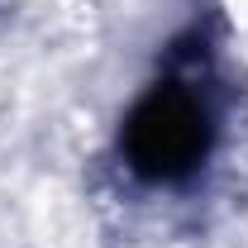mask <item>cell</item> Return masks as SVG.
I'll list each match as a JSON object with an SVG mask.
<instances>
[{
  "label": "cell",
  "instance_id": "1",
  "mask_svg": "<svg viewBox=\"0 0 248 248\" xmlns=\"http://www.w3.org/2000/svg\"><path fill=\"white\" fill-rule=\"evenodd\" d=\"M215 143V115L186 81H157L124 120V157L143 182H186Z\"/></svg>",
  "mask_w": 248,
  "mask_h": 248
}]
</instances>
